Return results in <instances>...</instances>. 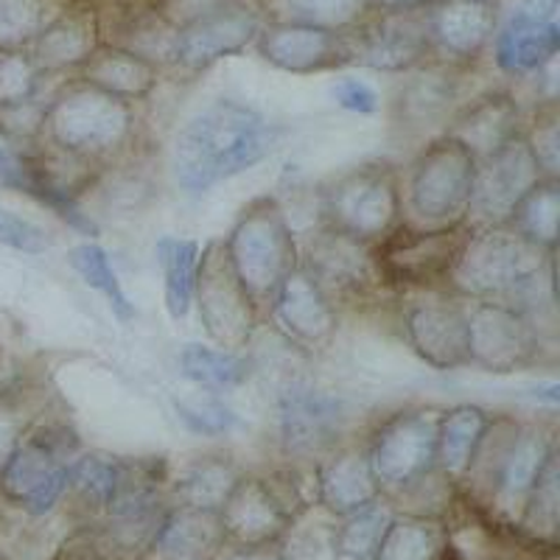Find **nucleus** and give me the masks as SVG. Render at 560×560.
Returning a JSON list of instances; mask_svg holds the SVG:
<instances>
[{
	"mask_svg": "<svg viewBox=\"0 0 560 560\" xmlns=\"http://www.w3.org/2000/svg\"><path fill=\"white\" fill-rule=\"evenodd\" d=\"M446 292L513 308L555 334V253L535 247L510 224H479L459 253Z\"/></svg>",
	"mask_w": 560,
	"mask_h": 560,
	"instance_id": "obj_1",
	"label": "nucleus"
},
{
	"mask_svg": "<svg viewBox=\"0 0 560 560\" xmlns=\"http://www.w3.org/2000/svg\"><path fill=\"white\" fill-rule=\"evenodd\" d=\"M278 147V129L258 109L233 98H219L199 109L174 138L172 174L185 194H205L233 179Z\"/></svg>",
	"mask_w": 560,
	"mask_h": 560,
	"instance_id": "obj_2",
	"label": "nucleus"
},
{
	"mask_svg": "<svg viewBox=\"0 0 560 560\" xmlns=\"http://www.w3.org/2000/svg\"><path fill=\"white\" fill-rule=\"evenodd\" d=\"M57 152L98 166L127 149L135 135L132 102L115 98L93 84L73 82L45 109V129Z\"/></svg>",
	"mask_w": 560,
	"mask_h": 560,
	"instance_id": "obj_3",
	"label": "nucleus"
},
{
	"mask_svg": "<svg viewBox=\"0 0 560 560\" xmlns=\"http://www.w3.org/2000/svg\"><path fill=\"white\" fill-rule=\"evenodd\" d=\"M224 253L258 308L269 306L280 283L300 267L292 224L275 197H258L242 210L224 238Z\"/></svg>",
	"mask_w": 560,
	"mask_h": 560,
	"instance_id": "obj_4",
	"label": "nucleus"
},
{
	"mask_svg": "<svg viewBox=\"0 0 560 560\" xmlns=\"http://www.w3.org/2000/svg\"><path fill=\"white\" fill-rule=\"evenodd\" d=\"M555 452H558L555 434L538 423L490 418V427L479 443L468 477L482 474L490 490V502L497 504L504 516L516 518L522 516L535 482Z\"/></svg>",
	"mask_w": 560,
	"mask_h": 560,
	"instance_id": "obj_5",
	"label": "nucleus"
},
{
	"mask_svg": "<svg viewBox=\"0 0 560 560\" xmlns=\"http://www.w3.org/2000/svg\"><path fill=\"white\" fill-rule=\"evenodd\" d=\"M404 213L401 177L389 163H362L323 188L319 224L359 244H376Z\"/></svg>",
	"mask_w": 560,
	"mask_h": 560,
	"instance_id": "obj_6",
	"label": "nucleus"
},
{
	"mask_svg": "<svg viewBox=\"0 0 560 560\" xmlns=\"http://www.w3.org/2000/svg\"><path fill=\"white\" fill-rule=\"evenodd\" d=\"M474 224L452 228H420L398 222L382 242L370 244L384 289L398 292H446L459 253L471 236Z\"/></svg>",
	"mask_w": 560,
	"mask_h": 560,
	"instance_id": "obj_7",
	"label": "nucleus"
},
{
	"mask_svg": "<svg viewBox=\"0 0 560 560\" xmlns=\"http://www.w3.org/2000/svg\"><path fill=\"white\" fill-rule=\"evenodd\" d=\"M477 158L459 140L440 135L420 149L409 168L407 208L420 228L468 222Z\"/></svg>",
	"mask_w": 560,
	"mask_h": 560,
	"instance_id": "obj_8",
	"label": "nucleus"
},
{
	"mask_svg": "<svg viewBox=\"0 0 560 560\" xmlns=\"http://www.w3.org/2000/svg\"><path fill=\"white\" fill-rule=\"evenodd\" d=\"M77 448L79 440L68 427H39L20 438L0 471L3 497L32 516H45L68 493V465Z\"/></svg>",
	"mask_w": 560,
	"mask_h": 560,
	"instance_id": "obj_9",
	"label": "nucleus"
},
{
	"mask_svg": "<svg viewBox=\"0 0 560 560\" xmlns=\"http://www.w3.org/2000/svg\"><path fill=\"white\" fill-rule=\"evenodd\" d=\"M348 401L306 378L287 382L278 393V443L289 459H325L348 432Z\"/></svg>",
	"mask_w": 560,
	"mask_h": 560,
	"instance_id": "obj_10",
	"label": "nucleus"
},
{
	"mask_svg": "<svg viewBox=\"0 0 560 560\" xmlns=\"http://www.w3.org/2000/svg\"><path fill=\"white\" fill-rule=\"evenodd\" d=\"M443 409H401L370 434L368 457L378 488L407 490L438 468V427Z\"/></svg>",
	"mask_w": 560,
	"mask_h": 560,
	"instance_id": "obj_11",
	"label": "nucleus"
},
{
	"mask_svg": "<svg viewBox=\"0 0 560 560\" xmlns=\"http://www.w3.org/2000/svg\"><path fill=\"white\" fill-rule=\"evenodd\" d=\"M468 303V359L474 368L485 373H518L544 362L552 345L547 337L555 334L544 331L541 325L533 323L513 308L497 306V303Z\"/></svg>",
	"mask_w": 560,
	"mask_h": 560,
	"instance_id": "obj_12",
	"label": "nucleus"
},
{
	"mask_svg": "<svg viewBox=\"0 0 560 560\" xmlns=\"http://www.w3.org/2000/svg\"><path fill=\"white\" fill-rule=\"evenodd\" d=\"M194 300H197L205 331L210 334L213 342L222 345L230 353L247 348L255 325L261 319V308L255 306V300L249 298L242 280L230 267L224 242L205 244L202 255H199Z\"/></svg>",
	"mask_w": 560,
	"mask_h": 560,
	"instance_id": "obj_13",
	"label": "nucleus"
},
{
	"mask_svg": "<svg viewBox=\"0 0 560 560\" xmlns=\"http://www.w3.org/2000/svg\"><path fill=\"white\" fill-rule=\"evenodd\" d=\"M350 65L384 70V73H412L432 57V39L423 7L378 12L348 32Z\"/></svg>",
	"mask_w": 560,
	"mask_h": 560,
	"instance_id": "obj_14",
	"label": "nucleus"
},
{
	"mask_svg": "<svg viewBox=\"0 0 560 560\" xmlns=\"http://www.w3.org/2000/svg\"><path fill=\"white\" fill-rule=\"evenodd\" d=\"M404 339L434 370L471 368L468 359V303L457 294L427 292L401 312Z\"/></svg>",
	"mask_w": 560,
	"mask_h": 560,
	"instance_id": "obj_15",
	"label": "nucleus"
},
{
	"mask_svg": "<svg viewBox=\"0 0 560 560\" xmlns=\"http://www.w3.org/2000/svg\"><path fill=\"white\" fill-rule=\"evenodd\" d=\"M544 172L538 160L529 152L524 135L510 140L497 154L479 160L477 177H474L471 205H468V222L479 224H508L516 205L541 183Z\"/></svg>",
	"mask_w": 560,
	"mask_h": 560,
	"instance_id": "obj_16",
	"label": "nucleus"
},
{
	"mask_svg": "<svg viewBox=\"0 0 560 560\" xmlns=\"http://www.w3.org/2000/svg\"><path fill=\"white\" fill-rule=\"evenodd\" d=\"M300 267L317 280L323 292L334 300V306L337 300L364 303L384 289L368 244L337 236L331 230H319L308 242L306 253L300 255Z\"/></svg>",
	"mask_w": 560,
	"mask_h": 560,
	"instance_id": "obj_17",
	"label": "nucleus"
},
{
	"mask_svg": "<svg viewBox=\"0 0 560 560\" xmlns=\"http://www.w3.org/2000/svg\"><path fill=\"white\" fill-rule=\"evenodd\" d=\"M0 185L37 199L39 205L51 208L59 219H65L70 228L82 230L88 236H98L96 222L79 208V188L65 179L59 163H54L48 154L18 149L14 143L0 147Z\"/></svg>",
	"mask_w": 560,
	"mask_h": 560,
	"instance_id": "obj_18",
	"label": "nucleus"
},
{
	"mask_svg": "<svg viewBox=\"0 0 560 560\" xmlns=\"http://www.w3.org/2000/svg\"><path fill=\"white\" fill-rule=\"evenodd\" d=\"M219 522L228 541L238 547H269L294 522V510L278 482L242 477L219 510Z\"/></svg>",
	"mask_w": 560,
	"mask_h": 560,
	"instance_id": "obj_19",
	"label": "nucleus"
},
{
	"mask_svg": "<svg viewBox=\"0 0 560 560\" xmlns=\"http://www.w3.org/2000/svg\"><path fill=\"white\" fill-rule=\"evenodd\" d=\"M269 317L289 345L323 348L337 334V306L303 267L294 269L269 303Z\"/></svg>",
	"mask_w": 560,
	"mask_h": 560,
	"instance_id": "obj_20",
	"label": "nucleus"
},
{
	"mask_svg": "<svg viewBox=\"0 0 560 560\" xmlns=\"http://www.w3.org/2000/svg\"><path fill=\"white\" fill-rule=\"evenodd\" d=\"M459 113V79L446 65H420L401 84L393 104V124L404 138H423L443 129Z\"/></svg>",
	"mask_w": 560,
	"mask_h": 560,
	"instance_id": "obj_21",
	"label": "nucleus"
},
{
	"mask_svg": "<svg viewBox=\"0 0 560 560\" xmlns=\"http://www.w3.org/2000/svg\"><path fill=\"white\" fill-rule=\"evenodd\" d=\"M423 12L432 54H440L452 65L474 62L497 34L493 0H429Z\"/></svg>",
	"mask_w": 560,
	"mask_h": 560,
	"instance_id": "obj_22",
	"label": "nucleus"
},
{
	"mask_svg": "<svg viewBox=\"0 0 560 560\" xmlns=\"http://www.w3.org/2000/svg\"><path fill=\"white\" fill-rule=\"evenodd\" d=\"M258 32H261V18L247 3L185 23L177 26L174 65L185 70H205L219 59L244 51L249 43L258 39Z\"/></svg>",
	"mask_w": 560,
	"mask_h": 560,
	"instance_id": "obj_23",
	"label": "nucleus"
},
{
	"mask_svg": "<svg viewBox=\"0 0 560 560\" xmlns=\"http://www.w3.org/2000/svg\"><path fill=\"white\" fill-rule=\"evenodd\" d=\"M258 51L269 65L289 73H323L350 65L348 32L269 23L258 32Z\"/></svg>",
	"mask_w": 560,
	"mask_h": 560,
	"instance_id": "obj_24",
	"label": "nucleus"
},
{
	"mask_svg": "<svg viewBox=\"0 0 560 560\" xmlns=\"http://www.w3.org/2000/svg\"><path fill=\"white\" fill-rule=\"evenodd\" d=\"M522 132L524 115L516 98L510 93H490L477 102L463 104L443 135L459 140L479 163L508 147L510 140H516Z\"/></svg>",
	"mask_w": 560,
	"mask_h": 560,
	"instance_id": "obj_25",
	"label": "nucleus"
},
{
	"mask_svg": "<svg viewBox=\"0 0 560 560\" xmlns=\"http://www.w3.org/2000/svg\"><path fill=\"white\" fill-rule=\"evenodd\" d=\"M102 45V20L90 7L65 9L32 43V59L43 73L79 70Z\"/></svg>",
	"mask_w": 560,
	"mask_h": 560,
	"instance_id": "obj_26",
	"label": "nucleus"
},
{
	"mask_svg": "<svg viewBox=\"0 0 560 560\" xmlns=\"http://www.w3.org/2000/svg\"><path fill=\"white\" fill-rule=\"evenodd\" d=\"M319 502L334 516H350L357 510L376 502L378 488L373 468H370L368 443L364 446H339L317 465Z\"/></svg>",
	"mask_w": 560,
	"mask_h": 560,
	"instance_id": "obj_27",
	"label": "nucleus"
},
{
	"mask_svg": "<svg viewBox=\"0 0 560 560\" xmlns=\"http://www.w3.org/2000/svg\"><path fill=\"white\" fill-rule=\"evenodd\" d=\"M228 544L219 513L177 508L166 513L140 560H210Z\"/></svg>",
	"mask_w": 560,
	"mask_h": 560,
	"instance_id": "obj_28",
	"label": "nucleus"
},
{
	"mask_svg": "<svg viewBox=\"0 0 560 560\" xmlns=\"http://www.w3.org/2000/svg\"><path fill=\"white\" fill-rule=\"evenodd\" d=\"M79 82L93 84L109 96L124 98V102H138L147 98L158 88L160 68L138 54L118 48V45H98L93 57L77 70Z\"/></svg>",
	"mask_w": 560,
	"mask_h": 560,
	"instance_id": "obj_29",
	"label": "nucleus"
},
{
	"mask_svg": "<svg viewBox=\"0 0 560 560\" xmlns=\"http://www.w3.org/2000/svg\"><path fill=\"white\" fill-rule=\"evenodd\" d=\"M560 51L558 23H527L510 14L502 32L493 43V57L499 70L510 77H527L535 70L547 68Z\"/></svg>",
	"mask_w": 560,
	"mask_h": 560,
	"instance_id": "obj_30",
	"label": "nucleus"
},
{
	"mask_svg": "<svg viewBox=\"0 0 560 560\" xmlns=\"http://www.w3.org/2000/svg\"><path fill=\"white\" fill-rule=\"evenodd\" d=\"M488 427L490 415L482 407L463 404L446 409L438 427V471L446 474L452 482L468 477Z\"/></svg>",
	"mask_w": 560,
	"mask_h": 560,
	"instance_id": "obj_31",
	"label": "nucleus"
},
{
	"mask_svg": "<svg viewBox=\"0 0 560 560\" xmlns=\"http://www.w3.org/2000/svg\"><path fill=\"white\" fill-rule=\"evenodd\" d=\"M242 479L238 465L224 454H205L188 463L174 479V497H177V508L191 510H208V513H219L233 488Z\"/></svg>",
	"mask_w": 560,
	"mask_h": 560,
	"instance_id": "obj_32",
	"label": "nucleus"
},
{
	"mask_svg": "<svg viewBox=\"0 0 560 560\" xmlns=\"http://www.w3.org/2000/svg\"><path fill=\"white\" fill-rule=\"evenodd\" d=\"M261 9L269 23L350 32L368 20L373 3L370 0H261Z\"/></svg>",
	"mask_w": 560,
	"mask_h": 560,
	"instance_id": "obj_33",
	"label": "nucleus"
},
{
	"mask_svg": "<svg viewBox=\"0 0 560 560\" xmlns=\"http://www.w3.org/2000/svg\"><path fill=\"white\" fill-rule=\"evenodd\" d=\"M158 261L166 280V308L172 319H185L194 306V287L202 247L194 238L163 236L158 242Z\"/></svg>",
	"mask_w": 560,
	"mask_h": 560,
	"instance_id": "obj_34",
	"label": "nucleus"
},
{
	"mask_svg": "<svg viewBox=\"0 0 560 560\" xmlns=\"http://www.w3.org/2000/svg\"><path fill=\"white\" fill-rule=\"evenodd\" d=\"M558 222H560V185L558 179H541L533 191L516 205L510 228L518 236L533 242L535 247L555 253L558 247Z\"/></svg>",
	"mask_w": 560,
	"mask_h": 560,
	"instance_id": "obj_35",
	"label": "nucleus"
},
{
	"mask_svg": "<svg viewBox=\"0 0 560 560\" xmlns=\"http://www.w3.org/2000/svg\"><path fill=\"white\" fill-rule=\"evenodd\" d=\"M179 368H183V376L188 382L199 384L202 389H213V393L242 387L253 373L247 359H242L238 353L197 342L185 345L183 353H179Z\"/></svg>",
	"mask_w": 560,
	"mask_h": 560,
	"instance_id": "obj_36",
	"label": "nucleus"
},
{
	"mask_svg": "<svg viewBox=\"0 0 560 560\" xmlns=\"http://www.w3.org/2000/svg\"><path fill=\"white\" fill-rule=\"evenodd\" d=\"M348 522L337 527V558L339 560H376L384 535L393 524L395 513L382 499L370 502L368 508L345 516Z\"/></svg>",
	"mask_w": 560,
	"mask_h": 560,
	"instance_id": "obj_37",
	"label": "nucleus"
},
{
	"mask_svg": "<svg viewBox=\"0 0 560 560\" xmlns=\"http://www.w3.org/2000/svg\"><path fill=\"white\" fill-rule=\"evenodd\" d=\"M68 264L73 267V272L88 283L90 289H96L107 298L109 308L121 323H129L135 317V306L129 303L127 292H124L121 280L115 275V269L109 267V258L98 244L84 242L77 247L68 249Z\"/></svg>",
	"mask_w": 560,
	"mask_h": 560,
	"instance_id": "obj_38",
	"label": "nucleus"
},
{
	"mask_svg": "<svg viewBox=\"0 0 560 560\" xmlns=\"http://www.w3.org/2000/svg\"><path fill=\"white\" fill-rule=\"evenodd\" d=\"M443 552V529L429 518H393L376 560H438Z\"/></svg>",
	"mask_w": 560,
	"mask_h": 560,
	"instance_id": "obj_39",
	"label": "nucleus"
},
{
	"mask_svg": "<svg viewBox=\"0 0 560 560\" xmlns=\"http://www.w3.org/2000/svg\"><path fill=\"white\" fill-rule=\"evenodd\" d=\"M115 482L118 459L107 454H82L68 465V490L90 510H109Z\"/></svg>",
	"mask_w": 560,
	"mask_h": 560,
	"instance_id": "obj_40",
	"label": "nucleus"
},
{
	"mask_svg": "<svg viewBox=\"0 0 560 560\" xmlns=\"http://www.w3.org/2000/svg\"><path fill=\"white\" fill-rule=\"evenodd\" d=\"M48 20V0H0V51H26Z\"/></svg>",
	"mask_w": 560,
	"mask_h": 560,
	"instance_id": "obj_41",
	"label": "nucleus"
},
{
	"mask_svg": "<svg viewBox=\"0 0 560 560\" xmlns=\"http://www.w3.org/2000/svg\"><path fill=\"white\" fill-rule=\"evenodd\" d=\"M174 409L185 429L202 438H222L238 427V415L217 393H191L174 398Z\"/></svg>",
	"mask_w": 560,
	"mask_h": 560,
	"instance_id": "obj_42",
	"label": "nucleus"
},
{
	"mask_svg": "<svg viewBox=\"0 0 560 560\" xmlns=\"http://www.w3.org/2000/svg\"><path fill=\"white\" fill-rule=\"evenodd\" d=\"M560 465H558V452L549 457L547 468L541 471L538 482H535L533 493H529L527 504L522 510V527H527L529 533L538 535V538H555L558 533V518H560Z\"/></svg>",
	"mask_w": 560,
	"mask_h": 560,
	"instance_id": "obj_43",
	"label": "nucleus"
},
{
	"mask_svg": "<svg viewBox=\"0 0 560 560\" xmlns=\"http://www.w3.org/2000/svg\"><path fill=\"white\" fill-rule=\"evenodd\" d=\"M280 560H339L337 527L328 522H298L278 538Z\"/></svg>",
	"mask_w": 560,
	"mask_h": 560,
	"instance_id": "obj_44",
	"label": "nucleus"
},
{
	"mask_svg": "<svg viewBox=\"0 0 560 560\" xmlns=\"http://www.w3.org/2000/svg\"><path fill=\"white\" fill-rule=\"evenodd\" d=\"M43 70L26 51H0V107L37 98Z\"/></svg>",
	"mask_w": 560,
	"mask_h": 560,
	"instance_id": "obj_45",
	"label": "nucleus"
},
{
	"mask_svg": "<svg viewBox=\"0 0 560 560\" xmlns=\"http://www.w3.org/2000/svg\"><path fill=\"white\" fill-rule=\"evenodd\" d=\"M524 140H527L529 152L538 160L544 177L558 179L560 168V118L558 107L552 102L544 104L538 113H535L533 124L524 129Z\"/></svg>",
	"mask_w": 560,
	"mask_h": 560,
	"instance_id": "obj_46",
	"label": "nucleus"
},
{
	"mask_svg": "<svg viewBox=\"0 0 560 560\" xmlns=\"http://www.w3.org/2000/svg\"><path fill=\"white\" fill-rule=\"evenodd\" d=\"M45 109L48 104H39V98L0 107V132L14 143H32L45 129Z\"/></svg>",
	"mask_w": 560,
	"mask_h": 560,
	"instance_id": "obj_47",
	"label": "nucleus"
},
{
	"mask_svg": "<svg viewBox=\"0 0 560 560\" xmlns=\"http://www.w3.org/2000/svg\"><path fill=\"white\" fill-rule=\"evenodd\" d=\"M0 244H3V247L20 249V253L39 255L45 253V249H51L54 242L39 224L18 217L12 210L0 208Z\"/></svg>",
	"mask_w": 560,
	"mask_h": 560,
	"instance_id": "obj_48",
	"label": "nucleus"
},
{
	"mask_svg": "<svg viewBox=\"0 0 560 560\" xmlns=\"http://www.w3.org/2000/svg\"><path fill=\"white\" fill-rule=\"evenodd\" d=\"M244 3L247 0H160V12L166 20H172L174 26H185V23L224 12V9L244 7Z\"/></svg>",
	"mask_w": 560,
	"mask_h": 560,
	"instance_id": "obj_49",
	"label": "nucleus"
},
{
	"mask_svg": "<svg viewBox=\"0 0 560 560\" xmlns=\"http://www.w3.org/2000/svg\"><path fill=\"white\" fill-rule=\"evenodd\" d=\"M334 98H337V104L342 109L359 115H373L382 107V98H378L376 90L370 88L368 82H362V79H342V82H337Z\"/></svg>",
	"mask_w": 560,
	"mask_h": 560,
	"instance_id": "obj_50",
	"label": "nucleus"
},
{
	"mask_svg": "<svg viewBox=\"0 0 560 560\" xmlns=\"http://www.w3.org/2000/svg\"><path fill=\"white\" fill-rule=\"evenodd\" d=\"M20 438H23V429H20L18 415L0 404V471H3L7 459L12 457L14 446L20 443Z\"/></svg>",
	"mask_w": 560,
	"mask_h": 560,
	"instance_id": "obj_51",
	"label": "nucleus"
},
{
	"mask_svg": "<svg viewBox=\"0 0 560 560\" xmlns=\"http://www.w3.org/2000/svg\"><path fill=\"white\" fill-rule=\"evenodd\" d=\"M560 0H522V7L513 12V18L527 20V23H555Z\"/></svg>",
	"mask_w": 560,
	"mask_h": 560,
	"instance_id": "obj_52",
	"label": "nucleus"
},
{
	"mask_svg": "<svg viewBox=\"0 0 560 560\" xmlns=\"http://www.w3.org/2000/svg\"><path fill=\"white\" fill-rule=\"evenodd\" d=\"M210 560H280L278 549H269V547H242L236 552H219L213 555Z\"/></svg>",
	"mask_w": 560,
	"mask_h": 560,
	"instance_id": "obj_53",
	"label": "nucleus"
},
{
	"mask_svg": "<svg viewBox=\"0 0 560 560\" xmlns=\"http://www.w3.org/2000/svg\"><path fill=\"white\" fill-rule=\"evenodd\" d=\"M370 3L382 9V12H395V9L423 7V3H429V0H370Z\"/></svg>",
	"mask_w": 560,
	"mask_h": 560,
	"instance_id": "obj_54",
	"label": "nucleus"
}]
</instances>
